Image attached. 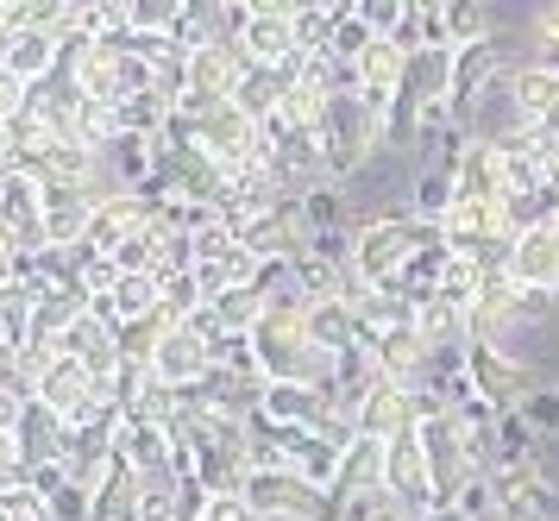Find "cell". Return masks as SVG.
Here are the masks:
<instances>
[{
	"instance_id": "cell-8",
	"label": "cell",
	"mask_w": 559,
	"mask_h": 521,
	"mask_svg": "<svg viewBox=\"0 0 559 521\" xmlns=\"http://www.w3.org/2000/svg\"><path fill=\"white\" fill-rule=\"evenodd\" d=\"M509 201V170H503V145L490 132H472L459 151V182H453V208H503Z\"/></svg>"
},
{
	"instance_id": "cell-33",
	"label": "cell",
	"mask_w": 559,
	"mask_h": 521,
	"mask_svg": "<svg viewBox=\"0 0 559 521\" xmlns=\"http://www.w3.org/2000/svg\"><path fill=\"white\" fill-rule=\"evenodd\" d=\"M421 521H465L459 509H433V516H421Z\"/></svg>"
},
{
	"instance_id": "cell-27",
	"label": "cell",
	"mask_w": 559,
	"mask_h": 521,
	"mask_svg": "<svg viewBox=\"0 0 559 521\" xmlns=\"http://www.w3.org/2000/svg\"><path fill=\"white\" fill-rule=\"evenodd\" d=\"M340 521H421V516H415V509H403L396 497H383V490H378V497L353 502V509H346Z\"/></svg>"
},
{
	"instance_id": "cell-3",
	"label": "cell",
	"mask_w": 559,
	"mask_h": 521,
	"mask_svg": "<svg viewBox=\"0 0 559 521\" xmlns=\"http://www.w3.org/2000/svg\"><path fill=\"white\" fill-rule=\"evenodd\" d=\"M239 502L252 509V521H340V502L289 465H252L239 484Z\"/></svg>"
},
{
	"instance_id": "cell-13",
	"label": "cell",
	"mask_w": 559,
	"mask_h": 521,
	"mask_svg": "<svg viewBox=\"0 0 559 521\" xmlns=\"http://www.w3.org/2000/svg\"><path fill=\"white\" fill-rule=\"evenodd\" d=\"M239 50H246L252 70H289L296 63V7H283V0L252 7V25H246Z\"/></svg>"
},
{
	"instance_id": "cell-20",
	"label": "cell",
	"mask_w": 559,
	"mask_h": 521,
	"mask_svg": "<svg viewBox=\"0 0 559 521\" xmlns=\"http://www.w3.org/2000/svg\"><path fill=\"white\" fill-rule=\"evenodd\" d=\"M509 95H515V126L559 120V70H547V63L515 70V75H509Z\"/></svg>"
},
{
	"instance_id": "cell-23",
	"label": "cell",
	"mask_w": 559,
	"mask_h": 521,
	"mask_svg": "<svg viewBox=\"0 0 559 521\" xmlns=\"http://www.w3.org/2000/svg\"><path fill=\"white\" fill-rule=\"evenodd\" d=\"M88 201H82V189H45V239H51L57 251H76L82 233H88Z\"/></svg>"
},
{
	"instance_id": "cell-5",
	"label": "cell",
	"mask_w": 559,
	"mask_h": 521,
	"mask_svg": "<svg viewBox=\"0 0 559 521\" xmlns=\"http://www.w3.org/2000/svg\"><path fill=\"white\" fill-rule=\"evenodd\" d=\"M383 145V120L358 95H333V114L321 126V182H346V176Z\"/></svg>"
},
{
	"instance_id": "cell-34",
	"label": "cell",
	"mask_w": 559,
	"mask_h": 521,
	"mask_svg": "<svg viewBox=\"0 0 559 521\" xmlns=\"http://www.w3.org/2000/svg\"><path fill=\"white\" fill-rule=\"evenodd\" d=\"M0 521H13V516H7V509H0Z\"/></svg>"
},
{
	"instance_id": "cell-31",
	"label": "cell",
	"mask_w": 559,
	"mask_h": 521,
	"mask_svg": "<svg viewBox=\"0 0 559 521\" xmlns=\"http://www.w3.org/2000/svg\"><path fill=\"white\" fill-rule=\"evenodd\" d=\"M7 283H20V251H13L7 233H0V289H7Z\"/></svg>"
},
{
	"instance_id": "cell-9",
	"label": "cell",
	"mask_w": 559,
	"mask_h": 521,
	"mask_svg": "<svg viewBox=\"0 0 559 521\" xmlns=\"http://www.w3.org/2000/svg\"><path fill=\"white\" fill-rule=\"evenodd\" d=\"M408 427H415V390L378 371L371 383H365L358 408H353V434H358V440H378V447H390V440H396V434H408Z\"/></svg>"
},
{
	"instance_id": "cell-1",
	"label": "cell",
	"mask_w": 559,
	"mask_h": 521,
	"mask_svg": "<svg viewBox=\"0 0 559 521\" xmlns=\"http://www.w3.org/2000/svg\"><path fill=\"white\" fill-rule=\"evenodd\" d=\"M252 352L264 383H308V390H333V358L308 346L302 333V301L296 308H264V321L252 327Z\"/></svg>"
},
{
	"instance_id": "cell-17",
	"label": "cell",
	"mask_w": 559,
	"mask_h": 521,
	"mask_svg": "<svg viewBox=\"0 0 559 521\" xmlns=\"http://www.w3.org/2000/svg\"><path fill=\"white\" fill-rule=\"evenodd\" d=\"M509 321H522V289L509 283V271H484L478 296L465 308V340H497V346H503Z\"/></svg>"
},
{
	"instance_id": "cell-26",
	"label": "cell",
	"mask_w": 559,
	"mask_h": 521,
	"mask_svg": "<svg viewBox=\"0 0 559 521\" xmlns=\"http://www.w3.org/2000/svg\"><path fill=\"white\" fill-rule=\"evenodd\" d=\"M447 38H453V50L490 45V13L484 7H447Z\"/></svg>"
},
{
	"instance_id": "cell-10",
	"label": "cell",
	"mask_w": 559,
	"mask_h": 521,
	"mask_svg": "<svg viewBox=\"0 0 559 521\" xmlns=\"http://www.w3.org/2000/svg\"><path fill=\"white\" fill-rule=\"evenodd\" d=\"M152 377L164 383V390L189 396V390H202L207 377H214V346H207L189 321L170 327V333H164V346H157V358H152Z\"/></svg>"
},
{
	"instance_id": "cell-22",
	"label": "cell",
	"mask_w": 559,
	"mask_h": 521,
	"mask_svg": "<svg viewBox=\"0 0 559 521\" xmlns=\"http://www.w3.org/2000/svg\"><path fill=\"white\" fill-rule=\"evenodd\" d=\"M63 434H70V422L32 396L26 402V422H20V434H13V440H20V459H26V472H32V465H51L57 452H63Z\"/></svg>"
},
{
	"instance_id": "cell-24",
	"label": "cell",
	"mask_w": 559,
	"mask_h": 521,
	"mask_svg": "<svg viewBox=\"0 0 559 521\" xmlns=\"http://www.w3.org/2000/svg\"><path fill=\"white\" fill-rule=\"evenodd\" d=\"M7 70L20 82H45L57 70V38L51 32H7Z\"/></svg>"
},
{
	"instance_id": "cell-30",
	"label": "cell",
	"mask_w": 559,
	"mask_h": 521,
	"mask_svg": "<svg viewBox=\"0 0 559 521\" xmlns=\"http://www.w3.org/2000/svg\"><path fill=\"white\" fill-rule=\"evenodd\" d=\"M26 390H0V434H20V422H26Z\"/></svg>"
},
{
	"instance_id": "cell-6",
	"label": "cell",
	"mask_w": 559,
	"mask_h": 521,
	"mask_svg": "<svg viewBox=\"0 0 559 521\" xmlns=\"http://www.w3.org/2000/svg\"><path fill=\"white\" fill-rule=\"evenodd\" d=\"M415 440H421V459H428L433 502H440V509H453L459 490L478 477V459H472V447H465V427H459V415H453V408L421 415V422H415Z\"/></svg>"
},
{
	"instance_id": "cell-2",
	"label": "cell",
	"mask_w": 559,
	"mask_h": 521,
	"mask_svg": "<svg viewBox=\"0 0 559 521\" xmlns=\"http://www.w3.org/2000/svg\"><path fill=\"white\" fill-rule=\"evenodd\" d=\"M421 246H440V226L433 221H371L353 233V276L365 289H396L403 264L415 258Z\"/></svg>"
},
{
	"instance_id": "cell-29",
	"label": "cell",
	"mask_w": 559,
	"mask_h": 521,
	"mask_svg": "<svg viewBox=\"0 0 559 521\" xmlns=\"http://www.w3.org/2000/svg\"><path fill=\"white\" fill-rule=\"evenodd\" d=\"M522 415H528L534 434H554V427H559V390H540V396H528V402H522Z\"/></svg>"
},
{
	"instance_id": "cell-4",
	"label": "cell",
	"mask_w": 559,
	"mask_h": 521,
	"mask_svg": "<svg viewBox=\"0 0 559 521\" xmlns=\"http://www.w3.org/2000/svg\"><path fill=\"white\" fill-rule=\"evenodd\" d=\"M459 365H465L472 396L490 402L497 415H509V408H522L528 396H540V377H534V365L509 358L497 340H465V346H459Z\"/></svg>"
},
{
	"instance_id": "cell-15",
	"label": "cell",
	"mask_w": 559,
	"mask_h": 521,
	"mask_svg": "<svg viewBox=\"0 0 559 521\" xmlns=\"http://www.w3.org/2000/svg\"><path fill=\"white\" fill-rule=\"evenodd\" d=\"M509 283L515 289H547L559 296V233L554 226H528V233H515L509 239Z\"/></svg>"
},
{
	"instance_id": "cell-28",
	"label": "cell",
	"mask_w": 559,
	"mask_h": 521,
	"mask_svg": "<svg viewBox=\"0 0 559 521\" xmlns=\"http://www.w3.org/2000/svg\"><path fill=\"white\" fill-rule=\"evenodd\" d=\"M26 107H32V82H20V75H13L7 63H0V126H7V120H20Z\"/></svg>"
},
{
	"instance_id": "cell-35",
	"label": "cell",
	"mask_w": 559,
	"mask_h": 521,
	"mask_svg": "<svg viewBox=\"0 0 559 521\" xmlns=\"http://www.w3.org/2000/svg\"><path fill=\"white\" fill-rule=\"evenodd\" d=\"M554 233H559V214H554Z\"/></svg>"
},
{
	"instance_id": "cell-7",
	"label": "cell",
	"mask_w": 559,
	"mask_h": 521,
	"mask_svg": "<svg viewBox=\"0 0 559 521\" xmlns=\"http://www.w3.org/2000/svg\"><path fill=\"white\" fill-rule=\"evenodd\" d=\"M0 233L13 239L20 258H38V251L51 246V239H45V182L32 170L0 176Z\"/></svg>"
},
{
	"instance_id": "cell-11",
	"label": "cell",
	"mask_w": 559,
	"mask_h": 521,
	"mask_svg": "<svg viewBox=\"0 0 559 521\" xmlns=\"http://www.w3.org/2000/svg\"><path fill=\"white\" fill-rule=\"evenodd\" d=\"M383 497H396L403 509H415V516H433V509H440V502H433V477H428V459H421L415 427L383 447Z\"/></svg>"
},
{
	"instance_id": "cell-25",
	"label": "cell",
	"mask_w": 559,
	"mask_h": 521,
	"mask_svg": "<svg viewBox=\"0 0 559 521\" xmlns=\"http://www.w3.org/2000/svg\"><path fill=\"white\" fill-rule=\"evenodd\" d=\"M45 516L51 521H95V490L70 477V484H57L51 497H45Z\"/></svg>"
},
{
	"instance_id": "cell-21",
	"label": "cell",
	"mask_w": 559,
	"mask_h": 521,
	"mask_svg": "<svg viewBox=\"0 0 559 521\" xmlns=\"http://www.w3.org/2000/svg\"><path fill=\"white\" fill-rule=\"evenodd\" d=\"M139 497H145V477L114 452L107 472L95 477V521H139Z\"/></svg>"
},
{
	"instance_id": "cell-14",
	"label": "cell",
	"mask_w": 559,
	"mask_h": 521,
	"mask_svg": "<svg viewBox=\"0 0 559 521\" xmlns=\"http://www.w3.org/2000/svg\"><path fill=\"white\" fill-rule=\"evenodd\" d=\"M403 70H408V57L396 50V38H371V45L358 50V63H353V95L383 120L390 100H396V88H403Z\"/></svg>"
},
{
	"instance_id": "cell-16",
	"label": "cell",
	"mask_w": 559,
	"mask_h": 521,
	"mask_svg": "<svg viewBox=\"0 0 559 521\" xmlns=\"http://www.w3.org/2000/svg\"><path fill=\"white\" fill-rule=\"evenodd\" d=\"M57 352H63V358H76V365L95 377V383H114V377H120V346H114V327H107L102 315H88V308H82L76 321L63 327Z\"/></svg>"
},
{
	"instance_id": "cell-12",
	"label": "cell",
	"mask_w": 559,
	"mask_h": 521,
	"mask_svg": "<svg viewBox=\"0 0 559 521\" xmlns=\"http://www.w3.org/2000/svg\"><path fill=\"white\" fill-rule=\"evenodd\" d=\"M490 477V497H497V516L503 521H554V484L540 465H497Z\"/></svg>"
},
{
	"instance_id": "cell-32",
	"label": "cell",
	"mask_w": 559,
	"mask_h": 521,
	"mask_svg": "<svg viewBox=\"0 0 559 521\" xmlns=\"http://www.w3.org/2000/svg\"><path fill=\"white\" fill-rule=\"evenodd\" d=\"M13 170V139H7V126H0V176Z\"/></svg>"
},
{
	"instance_id": "cell-19",
	"label": "cell",
	"mask_w": 559,
	"mask_h": 521,
	"mask_svg": "<svg viewBox=\"0 0 559 521\" xmlns=\"http://www.w3.org/2000/svg\"><path fill=\"white\" fill-rule=\"evenodd\" d=\"M302 333H308V346L321 352V358H340V352H353L358 340V315H353V301H302Z\"/></svg>"
},
{
	"instance_id": "cell-18",
	"label": "cell",
	"mask_w": 559,
	"mask_h": 521,
	"mask_svg": "<svg viewBox=\"0 0 559 521\" xmlns=\"http://www.w3.org/2000/svg\"><path fill=\"white\" fill-rule=\"evenodd\" d=\"M383 490V447L378 440H346V452H340V465H333V484H328V497L340 502V516L353 509V502L365 497H378Z\"/></svg>"
}]
</instances>
